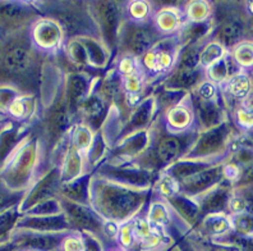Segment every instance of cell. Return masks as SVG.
<instances>
[{
	"instance_id": "6da1fadb",
	"label": "cell",
	"mask_w": 253,
	"mask_h": 251,
	"mask_svg": "<svg viewBox=\"0 0 253 251\" xmlns=\"http://www.w3.org/2000/svg\"><path fill=\"white\" fill-rule=\"evenodd\" d=\"M109 194V200H105L106 210L110 211L109 214H111L113 217L122 218L126 217L129 214V211H132L133 209L137 206V200L136 195L129 194L128 191H119V190H110L108 191Z\"/></svg>"
},
{
	"instance_id": "7a4b0ae2",
	"label": "cell",
	"mask_w": 253,
	"mask_h": 251,
	"mask_svg": "<svg viewBox=\"0 0 253 251\" xmlns=\"http://www.w3.org/2000/svg\"><path fill=\"white\" fill-rule=\"evenodd\" d=\"M62 38L60 28L53 21H40L34 30V39L41 49H54Z\"/></svg>"
},
{
	"instance_id": "3957f363",
	"label": "cell",
	"mask_w": 253,
	"mask_h": 251,
	"mask_svg": "<svg viewBox=\"0 0 253 251\" xmlns=\"http://www.w3.org/2000/svg\"><path fill=\"white\" fill-rule=\"evenodd\" d=\"M221 176V171L219 168H210L204 171H197L196 173L189 174L183 180V189L189 194L200 193L202 190L210 187L215 182H217Z\"/></svg>"
},
{
	"instance_id": "277c9868",
	"label": "cell",
	"mask_w": 253,
	"mask_h": 251,
	"mask_svg": "<svg viewBox=\"0 0 253 251\" xmlns=\"http://www.w3.org/2000/svg\"><path fill=\"white\" fill-rule=\"evenodd\" d=\"M4 68L12 75H22L31 65V55L30 51L23 47H13L6 50L3 58Z\"/></svg>"
},
{
	"instance_id": "5b68a950",
	"label": "cell",
	"mask_w": 253,
	"mask_h": 251,
	"mask_svg": "<svg viewBox=\"0 0 253 251\" xmlns=\"http://www.w3.org/2000/svg\"><path fill=\"white\" fill-rule=\"evenodd\" d=\"M156 41V34L150 27H138L130 34L128 39V45L133 53L139 54L147 53Z\"/></svg>"
},
{
	"instance_id": "8992f818",
	"label": "cell",
	"mask_w": 253,
	"mask_h": 251,
	"mask_svg": "<svg viewBox=\"0 0 253 251\" xmlns=\"http://www.w3.org/2000/svg\"><path fill=\"white\" fill-rule=\"evenodd\" d=\"M65 210H67L71 222H73L74 224H77L82 228H90V230L97 227V220L88 209L84 208L81 205L73 204V202H67Z\"/></svg>"
},
{
	"instance_id": "52a82bcc",
	"label": "cell",
	"mask_w": 253,
	"mask_h": 251,
	"mask_svg": "<svg viewBox=\"0 0 253 251\" xmlns=\"http://www.w3.org/2000/svg\"><path fill=\"white\" fill-rule=\"evenodd\" d=\"M224 135H225L224 128H215V130H211L202 135V137L198 140L197 146H196V154L206 155L216 151L217 149H220V146L222 145Z\"/></svg>"
},
{
	"instance_id": "ba28073f",
	"label": "cell",
	"mask_w": 253,
	"mask_h": 251,
	"mask_svg": "<svg viewBox=\"0 0 253 251\" xmlns=\"http://www.w3.org/2000/svg\"><path fill=\"white\" fill-rule=\"evenodd\" d=\"M244 35V26L238 18L228 19L220 28V41L225 45H235L242 40Z\"/></svg>"
},
{
	"instance_id": "9c48e42d",
	"label": "cell",
	"mask_w": 253,
	"mask_h": 251,
	"mask_svg": "<svg viewBox=\"0 0 253 251\" xmlns=\"http://www.w3.org/2000/svg\"><path fill=\"white\" fill-rule=\"evenodd\" d=\"M182 140L176 137H167L164 139L158 148V156L163 163H170L179 155L182 150Z\"/></svg>"
},
{
	"instance_id": "30bf717a",
	"label": "cell",
	"mask_w": 253,
	"mask_h": 251,
	"mask_svg": "<svg viewBox=\"0 0 253 251\" xmlns=\"http://www.w3.org/2000/svg\"><path fill=\"white\" fill-rule=\"evenodd\" d=\"M201 72L197 68L189 69L180 67L178 71L174 73L173 78L170 81V84L173 85L176 89H188L200 80Z\"/></svg>"
},
{
	"instance_id": "8fae6325",
	"label": "cell",
	"mask_w": 253,
	"mask_h": 251,
	"mask_svg": "<svg viewBox=\"0 0 253 251\" xmlns=\"http://www.w3.org/2000/svg\"><path fill=\"white\" fill-rule=\"evenodd\" d=\"M228 90L232 97L237 99H246L251 91L250 77L243 73L233 76L228 82Z\"/></svg>"
},
{
	"instance_id": "7c38bea8",
	"label": "cell",
	"mask_w": 253,
	"mask_h": 251,
	"mask_svg": "<svg viewBox=\"0 0 253 251\" xmlns=\"http://www.w3.org/2000/svg\"><path fill=\"white\" fill-rule=\"evenodd\" d=\"M228 202V191L226 190H215L206 196L202 202V210L206 213H216L224 209Z\"/></svg>"
},
{
	"instance_id": "4fadbf2b",
	"label": "cell",
	"mask_w": 253,
	"mask_h": 251,
	"mask_svg": "<svg viewBox=\"0 0 253 251\" xmlns=\"http://www.w3.org/2000/svg\"><path fill=\"white\" fill-rule=\"evenodd\" d=\"M232 63V58H225V56H222L219 60H216V62H213L211 65H209L207 73H209L210 80L213 81V82L225 81L226 78H228V76L230 75Z\"/></svg>"
},
{
	"instance_id": "5bb4252c",
	"label": "cell",
	"mask_w": 253,
	"mask_h": 251,
	"mask_svg": "<svg viewBox=\"0 0 253 251\" xmlns=\"http://www.w3.org/2000/svg\"><path fill=\"white\" fill-rule=\"evenodd\" d=\"M155 21L161 32H173L178 30V26H179V16L174 10L170 9L161 10Z\"/></svg>"
},
{
	"instance_id": "9a60e30c",
	"label": "cell",
	"mask_w": 253,
	"mask_h": 251,
	"mask_svg": "<svg viewBox=\"0 0 253 251\" xmlns=\"http://www.w3.org/2000/svg\"><path fill=\"white\" fill-rule=\"evenodd\" d=\"M102 23L110 38H114L118 27V10L114 3H104L101 8Z\"/></svg>"
},
{
	"instance_id": "2e32d148",
	"label": "cell",
	"mask_w": 253,
	"mask_h": 251,
	"mask_svg": "<svg viewBox=\"0 0 253 251\" xmlns=\"http://www.w3.org/2000/svg\"><path fill=\"white\" fill-rule=\"evenodd\" d=\"M67 124H68L67 110L64 108L55 109L50 115L49 121H47V130L53 136H58L65 130Z\"/></svg>"
},
{
	"instance_id": "e0dca14e",
	"label": "cell",
	"mask_w": 253,
	"mask_h": 251,
	"mask_svg": "<svg viewBox=\"0 0 253 251\" xmlns=\"http://www.w3.org/2000/svg\"><path fill=\"white\" fill-rule=\"evenodd\" d=\"M168 121H169V124L174 130H184L191 123V113L185 108L178 106V108H174L170 110Z\"/></svg>"
},
{
	"instance_id": "ac0fdd59",
	"label": "cell",
	"mask_w": 253,
	"mask_h": 251,
	"mask_svg": "<svg viewBox=\"0 0 253 251\" xmlns=\"http://www.w3.org/2000/svg\"><path fill=\"white\" fill-rule=\"evenodd\" d=\"M198 112H200L201 121L206 126H211L219 118V108L215 105V102H212V100L200 99Z\"/></svg>"
},
{
	"instance_id": "d6986e66",
	"label": "cell",
	"mask_w": 253,
	"mask_h": 251,
	"mask_svg": "<svg viewBox=\"0 0 253 251\" xmlns=\"http://www.w3.org/2000/svg\"><path fill=\"white\" fill-rule=\"evenodd\" d=\"M222 56H224V50L219 44H210L200 53V63L209 67Z\"/></svg>"
},
{
	"instance_id": "ffe728a7",
	"label": "cell",
	"mask_w": 253,
	"mask_h": 251,
	"mask_svg": "<svg viewBox=\"0 0 253 251\" xmlns=\"http://www.w3.org/2000/svg\"><path fill=\"white\" fill-rule=\"evenodd\" d=\"M87 91V82L80 76H73L69 81L68 94L72 102L80 101Z\"/></svg>"
},
{
	"instance_id": "44dd1931",
	"label": "cell",
	"mask_w": 253,
	"mask_h": 251,
	"mask_svg": "<svg viewBox=\"0 0 253 251\" xmlns=\"http://www.w3.org/2000/svg\"><path fill=\"white\" fill-rule=\"evenodd\" d=\"M23 14H25V9L19 6L18 4L5 3L0 5V17L4 21H18V19H22Z\"/></svg>"
},
{
	"instance_id": "7402d4cb",
	"label": "cell",
	"mask_w": 253,
	"mask_h": 251,
	"mask_svg": "<svg viewBox=\"0 0 253 251\" xmlns=\"http://www.w3.org/2000/svg\"><path fill=\"white\" fill-rule=\"evenodd\" d=\"M234 60L238 64H241L242 67H251V65H252L253 54L251 43L241 44V45L235 49Z\"/></svg>"
},
{
	"instance_id": "603a6c76",
	"label": "cell",
	"mask_w": 253,
	"mask_h": 251,
	"mask_svg": "<svg viewBox=\"0 0 253 251\" xmlns=\"http://www.w3.org/2000/svg\"><path fill=\"white\" fill-rule=\"evenodd\" d=\"M198 63H200V51L197 48L189 47L183 51L182 59H180V67L183 68H197Z\"/></svg>"
},
{
	"instance_id": "cb8c5ba5",
	"label": "cell",
	"mask_w": 253,
	"mask_h": 251,
	"mask_svg": "<svg viewBox=\"0 0 253 251\" xmlns=\"http://www.w3.org/2000/svg\"><path fill=\"white\" fill-rule=\"evenodd\" d=\"M188 16L195 23H201L209 16V6H207L206 3H201V1L192 3Z\"/></svg>"
},
{
	"instance_id": "d4e9b609",
	"label": "cell",
	"mask_w": 253,
	"mask_h": 251,
	"mask_svg": "<svg viewBox=\"0 0 253 251\" xmlns=\"http://www.w3.org/2000/svg\"><path fill=\"white\" fill-rule=\"evenodd\" d=\"M102 109H104V104L99 98H91L84 104V112L91 118L97 117L102 112Z\"/></svg>"
},
{
	"instance_id": "484cf974",
	"label": "cell",
	"mask_w": 253,
	"mask_h": 251,
	"mask_svg": "<svg viewBox=\"0 0 253 251\" xmlns=\"http://www.w3.org/2000/svg\"><path fill=\"white\" fill-rule=\"evenodd\" d=\"M55 237L54 236H35L30 240V245L32 248L36 249H42V250H47V249H51L55 245Z\"/></svg>"
},
{
	"instance_id": "4316f807",
	"label": "cell",
	"mask_w": 253,
	"mask_h": 251,
	"mask_svg": "<svg viewBox=\"0 0 253 251\" xmlns=\"http://www.w3.org/2000/svg\"><path fill=\"white\" fill-rule=\"evenodd\" d=\"M169 219V214L168 210L164 208L163 205H154L150 213V220L155 224H165Z\"/></svg>"
},
{
	"instance_id": "83f0119b",
	"label": "cell",
	"mask_w": 253,
	"mask_h": 251,
	"mask_svg": "<svg viewBox=\"0 0 253 251\" xmlns=\"http://www.w3.org/2000/svg\"><path fill=\"white\" fill-rule=\"evenodd\" d=\"M65 195L73 199V200H82L84 196L86 195V183H84V181H81V182L68 185Z\"/></svg>"
},
{
	"instance_id": "f1b7e54d",
	"label": "cell",
	"mask_w": 253,
	"mask_h": 251,
	"mask_svg": "<svg viewBox=\"0 0 253 251\" xmlns=\"http://www.w3.org/2000/svg\"><path fill=\"white\" fill-rule=\"evenodd\" d=\"M235 228L239 233L246 235V233H251L252 231V220H251L250 214H239L235 218Z\"/></svg>"
},
{
	"instance_id": "f546056e",
	"label": "cell",
	"mask_w": 253,
	"mask_h": 251,
	"mask_svg": "<svg viewBox=\"0 0 253 251\" xmlns=\"http://www.w3.org/2000/svg\"><path fill=\"white\" fill-rule=\"evenodd\" d=\"M129 13L130 16L133 17V19L142 21V19H145V17L148 16L147 4L143 3V1H134V3L130 4Z\"/></svg>"
},
{
	"instance_id": "4dcf8cb0",
	"label": "cell",
	"mask_w": 253,
	"mask_h": 251,
	"mask_svg": "<svg viewBox=\"0 0 253 251\" xmlns=\"http://www.w3.org/2000/svg\"><path fill=\"white\" fill-rule=\"evenodd\" d=\"M174 204L178 208V210L183 213V215L188 217L189 219H195L196 215H197V210H196L193 205L189 204V201H185L183 199H175Z\"/></svg>"
},
{
	"instance_id": "1f68e13d",
	"label": "cell",
	"mask_w": 253,
	"mask_h": 251,
	"mask_svg": "<svg viewBox=\"0 0 253 251\" xmlns=\"http://www.w3.org/2000/svg\"><path fill=\"white\" fill-rule=\"evenodd\" d=\"M206 31V27L202 23H192L191 26L185 28L184 38L188 40H195V39L201 38L204 32Z\"/></svg>"
},
{
	"instance_id": "d6a6232c",
	"label": "cell",
	"mask_w": 253,
	"mask_h": 251,
	"mask_svg": "<svg viewBox=\"0 0 253 251\" xmlns=\"http://www.w3.org/2000/svg\"><path fill=\"white\" fill-rule=\"evenodd\" d=\"M126 89L128 93L130 94H136L141 90V87H142V80L139 77V75L134 73V75H130V76H126Z\"/></svg>"
},
{
	"instance_id": "836d02e7",
	"label": "cell",
	"mask_w": 253,
	"mask_h": 251,
	"mask_svg": "<svg viewBox=\"0 0 253 251\" xmlns=\"http://www.w3.org/2000/svg\"><path fill=\"white\" fill-rule=\"evenodd\" d=\"M9 112L17 118L25 117L26 113H27V104L22 99H16L9 105Z\"/></svg>"
},
{
	"instance_id": "e575fe53",
	"label": "cell",
	"mask_w": 253,
	"mask_h": 251,
	"mask_svg": "<svg viewBox=\"0 0 253 251\" xmlns=\"http://www.w3.org/2000/svg\"><path fill=\"white\" fill-rule=\"evenodd\" d=\"M215 93H216V87L213 86L212 82H204L198 89L200 99L202 100H211L215 97Z\"/></svg>"
},
{
	"instance_id": "d590c367",
	"label": "cell",
	"mask_w": 253,
	"mask_h": 251,
	"mask_svg": "<svg viewBox=\"0 0 253 251\" xmlns=\"http://www.w3.org/2000/svg\"><path fill=\"white\" fill-rule=\"evenodd\" d=\"M133 232L136 233V236L141 237V239L146 240L148 236L151 235V228H150V224H148L146 220L139 219L138 222L136 223V226H134V230H133Z\"/></svg>"
},
{
	"instance_id": "8d00e7d4",
	"label": "cell",
	"mask_w": 253,
	"mask_h": 251,
	"mask_svg": "<svg viewBox=\"0 0 253 251\" xmlns=\"http://www.w3.org/2000/svg\"><path fill=\"white\" fill-rule=\"evenodd\" d=\"M119 69L123 75L130 76L136 73V65H134V60L130 56H126V58L122 59L121 64H119Z\"/></svg>"
},
{
	"instance_id": "74e56055",
	"label": "cell",
	"mask_w": 253,
	"mask_h": 251,
	"mask_svg": "<svg viewBox=\"0 0 253 251\" xmlns=\"http://www.w3.org/2000/svg\"><path fill=\"white\" fill-rule=\"evenodd\" d=\"M84 244L77 237H69L64 241V251H82Z\"/></svg>"
},
{
	"instance_id": "f35d334b",
	"label": "cell",
	"mask_w": 253,
	"mask_h": 251,
	"mask_svg": "<svg viewBox=\"0 0 253 251\" xmlns=\"http://www.w3.org/2000/svg\"><path fill=\"white\" fill-rule=\"evenodd\" d=\"M229 223L225 218H213L211 220V231L215 233H221L228 230Z\"/></svg>"
},
{
	"instance_id": "ab89813d",
	"label": "cell",
	"mask_w": 253,
	"mask_h": 251,
	"mask_svg": "<svg viewBox=\"0 0 253 251\" xmlns=\"http://www.w3.org/2000/svg\"><path fill=\"white\" fill-rule=\"evenodd\" d=\"M238 122L243 126V127L250 128L252 126V115L248 109H239L237 113Z\"/></svg>"
},
{
	"instance_id": "60d3db41",
	"label": "cell",
	"mask_w": 253,
	"mask_h": 251,
	"mask_svg": "<svg viewBox=\"0 0 253 251\" xmlns=\"http://www.w3.org/2000/svg\"><path fill=\"white\" fill-rule=\"evenodd\" d=\"M229 206H230V210H232L233 213L242 214V213H244V210H246V206H247V204H246V201H244V199L234 198L230 200V202H229Z\"/></svg>"
},
{
	"instance_id": "b9f144b4",
	"label": "cell",
	"mask_w": 253,
	"mask_h": 251,
	"mask_svg": "<svg viewBox=\"0 0 253 251\" xmlns=\"http://www.w3.org/2000/svg\"><path fill=\"white\" fill-rule=\"evenodd\" d=\"M77 145L78 148H86L90 144V135L87 132V130H78L77 132Z\"/></svg>"
},
{
	"instance_id": "7bdbcfd3",
	"label": "cell",
	"mask_w": 253,
	"mask_h": 251,
	"mask_svg": "<svg viewBox=\"0 0 253 251\" xmlns=\"http://www.w3.org/2000/svg\"><path fill=\"white\" fill-rule=\"evenodd\" d=\"M119 90V84H118L117 81L114 80H110L106 82V85L104 86V94H105L106 97L109 98H113L115 94L118 93Z\"/></svg>"
},
{
	"instance_id": "ee69618b",
	"label": "cell",
	"mask_w": 253,
	"mask_h": 251,
	"mask_svg": "<svg viewBox=\"0 0 253 251\" xmlns=\"http://www.w3.org/2000/svg\"><path fill=\"white\" fill-rule=\"evenodd\" d=\"M12 220H13V213H12V211H8V213L0 214V232H3L6 227L9 226Z\"/></svg>"
},
{
	"instance_id": "f6af8a7d",
	"label": "cell",
	"mask_w": 253,
	"mask_h": 251,
	"mask_svg": "<svg viewBox=\"0 0 253 251\" xmlns=\"http://www.w3.org/2000/svg\"><path fill=\"white\" fill-rule=\"evenodd\" d=\"M10 198H12V195H10L9 193H6V191L0 189V210L5 208L6 205H8Z\"/></svg>"
},
{
	"instance_id": "bcb514c9",
	"label": "cell",
	"mask_w": 253,
	"mask_h": 251,
	"mask_svg": "<svg viewBox=\"0 0 253 251\" xmlns=\"http://www.w3.org/2000/svg\"><path fill=\"white\" fill-rule=\"evenodd\" d=\"M121 240L123 242V245H129L132 241V236H130V230L128 227H124L121 233Z\"/></svg>"
},
{
	"instance_id": "7dc6e473",
	"label": "cell",
	"mask_w": 253,
	"mask_h": 251,
	"mask_svg": "<svg viewBox=\"0 0 253 251\" xmlns=\"http://www.w3.org/2000/svg\"><path fill=\"white\" fill-rule=\"evenodd\" d=\"M0 251H8V250H0Z\"/></svg>"
}]
</instances>
